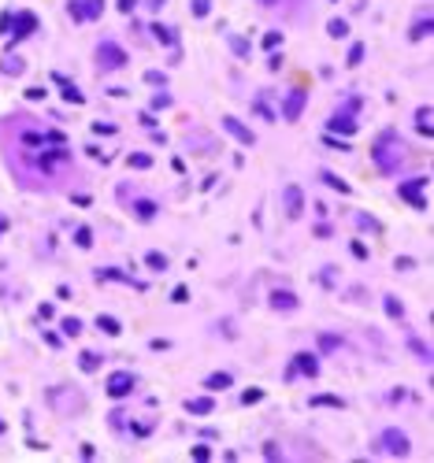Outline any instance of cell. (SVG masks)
Masks as SVG:
<instances>
[{"mask_svg": "<svg viewBox=\"0 0 434 463\" xmlns=\"http://www.w3.org/2000/svg\"><path fill=\"white\" fill-rule=\"evenodd\" d=\"M263 49H278V45H282V34H278V30H271V34H263Z\"/></svg>", "mask_w": 434, "mask_h": 463, "instance_id": "cell-27", "label": "cell"}, {"mask_svg": "<svg viewBox=\"0 0 434 463\" xmlns=\"http://www.w3.org/2000/svg\"><path fill=\"white\" fill-rule=\"evenodd\" d=\"M427 34H430V19H420V23L412 26V34H408V37H412V41H423Z\"/></svg>", "mask_w": 434, "mask_h": 463, "instance_id": "cell-20", "label": "cell"}, {"mask_svg": "<svg viewBox=\"0 0 434 463\" xmlns=\"http://www.w3.org/2000/svg\"><path fill=\"white\" fill-rule=\"evenodd\" d=\"M319 345L327 348V352H334L338 345H342V337H334V334H323V337H319Z\"/></svg>", "mask_w": 434, "mask_h": 463, "instance_id": "cell-31", "label": "cell"}, {"mask_svg": "<svg viewBox=\"0 0 434 463\" xmlns=\"http://www.w3.org/2000/svg\"><path fill=\"white\" fill-rule=\"evenodd\" d=\"M67 8H71V15H74V19H78V23L86 19V15H82V0H71V4H67Z\"/></svg>", "mask_w": 434, "mask_h": 463, "instance_id": "cell-39", "label": "cell"}, {"mask_svg": "<svg viewBox=\"0 0 434 463\" xmlns=\"http://www.w3.org/2000/svg\"><path fill=\"white\" fill-rule=\"evenodd\" d=\"M327 34H330V37H349V23H345V19H330V23H327Z\"/></svg>", "mask_w": 434, "mask_h": 463, "instance_id": "cell-14", "label": "cell"}, {"mask_svg": "<svg viewBox=\"0 0 434 463\" xmlns=\"http://www.w3.org/2000/svg\"><path fill=\"white\" fill-rule=\"evenodd\" d=\"M134 211L141 215V219H152V215H156V204H152V200H137V204H134Z\"/></svg>", "mask_w": 434, "mask_h": 463, "instance_id": "cell-22", "label": "cell"}, {"mask_svg": "<svg viewBox=\"0 0 434 463\" xmlns=\"http://www.w3.org/2000/svg\"><path fill=\"white\" fill-rule=\"evenodd\" d=\"M0 434H4V419H0Z\"/></svg>", "mask_w": 434, "mask_h": 463, "instance_id": "cell-45", "label": "cell"}, {"mask_svg": "<svg viewBox=\"0 0 434 463\" xmlns=\"http://www.w3.org/2000/svg\"><path fill=\"white\" fill-rule=\"evenodd\" d=\"M263 396V389H245V396H241V404H256V400Z\"/></svg>", "mask_w": 434, "mask_h": 463, "instance_id": "cell-37", "label": "cell"}, {"mask_svg": "<svg viewBox=\"0 0 434 463\" xmlns=\"http://www.w3.org/2000/svg\"><path fill=\"white\" fill-rule=\"evenodd\" d=\"M234 382V374H226V370H215V374H208V389H226V385Z\"/></svg>", "mask_w": 434, "mask_h": 463, "instance_id": "cell-12", "label": "cell"}, {"mask_svg": "<svg viewBox=\"0 0 434 463\" xmlns=\"http://www.w3.org/2000/svg\"><path fill=\"white\" fill-rule=\"evenodd\" d=\"M345 59H349V67H356V63H360V59H364V45H353Z\"/></svg>", "mask_w": 434, "mask_h": 463, "instance_id": "cell-32", "label": "cell"}, {"mask_svg": "<svg viewBox=\"0 0 434 463\" xmlns=\"http://www.w3.org/2000/svg\"><path fill=\"white\" fill-rule=\"evenodd\" d=\"M167 104H171V97H167V93H160V97H152V107H156V112H163Z\"/></svg>", "mask_w": 434, "mask_h": 463, "instance_id": "cell-38", "label": "cell"}, {"mask_svg": "<svg viewBox=\"0 0 434 463\" xmlns=\"http://www.w3.org/2000/svg\"><path fill=\"white\" fill-rule=\"evenodd\" d=\"M152 34H156V37H160L163 45H171V41H175V34H171V30H167V26H160V23H152Z\"/></svg>", "mask_w": 434, "mask_h": 463, "instance_id": "cell-28", "label": "cell"}, {"mask_svg": "<svg viewBox=\"0 0 434 463\" xmlns=\"http://www.w3.org/2000/svg\"><path fill=\"white\" fill-rule=\"evenodd\" d=\"M319 178L330 185V189H338V193H349V182H342L338 174H330V171H319Z\"/></svg>", "mask_w": 434, "mask_h": 463, "instance_id": "cell-13", "label": "cell"}, {"mask_svg": "<svg viewBox=\"0 0 434 463\" xmlns=\"http://www.w3.org/2000/svg\"><path fill=\"white\" fill-rule=\"evenodd\" d=\"M330 130L353 137V134H356V119H349V115H334V119H330Z\"/></svg>", "mask_w": 434, "mask_h": 463, "instance_id": "cell-10", "label": "cell"}, {"mask_svg": "<svg viewBox=\"0 0 434 463\" xmlns=\"http://www.w3.org/2000/svg\"><path fill=\"white\" fill-rule=\"evenodd\" d=\"M64 97H67V100H71V104H82V93H78V89H74V85H71V82H67V85H64Z\"/></svg>", "mask_w": 434, "mask_h": 463, "instance_id": "cell-34", "label": "cell"}, {"mask_svg": "<svg viewBox=\"0 0 434 463\" xmlns=\"http://www.w3.org/2000/svg\"><path fill=\"white\" fill-rule=\"evenodd\" d=\"M97 326H100V330H104V334H112V337H115V334H119V322H115V319H112V315H100V319H97Z\"/></svg>", "mask_w": 434, "mask_h": 463, "instance_id": "cell-23", "label": "cell"}, {"mask_svg": "<svg viewBox=\"0 0 434 463\" xmlns=\"http://www.w3.org/2000/svg\"><path fill=\"white\" fill-rule=\"evenodd\" d=\"M74 241H78L82 249H89V245H93V234H89L86 226H78V230H74Z\"/></svg>", "mask_w": 434, "mask_h": 463, "instance_id": "cell-30", "label": "cell"}, {"mask_svg": "<svg viewBox=\"0 0 434 463\" xmlns=\"http://www.w3.org/2000/svg\"><path fill=\"white\" fill-rule=\"evenodd\" d=\"M130 167L145 171V167H152V156H145V152H134V156H130Z\"/></svg>", "mask_w": 434, "mask_h": 463, "instance_id": "cell-26", "label": "cell"}, {"mask_svg": "<svg viewBox=\"0 0 434 463\" xmlns=\"http://www.w3.org/2000/svg\"><path fill=\"white\" fill-rule=\"evenodd\" d=\"M0 230H4V223H0Z\"/></svg>", "mask_w": 434, "mask_h": 463, "instance_id": "cell-47", "label": "cell"}, {"mask_svg": "<svg viewBox=\"0 0 434 463\" xmlns=\"http://www.w3.org/2000/svg\"><path fill=\"white\" fill-rule=\"evenodd\" d=\"M97 59L104 67H122L127 63V52L119 49V45H112V41H100V49H97Z\"/></svg>", "mask_w": 434, "mask_h": 463, "instance_id": "cell-1", "label": "cell"}, {"mask_svg": "<svg viewBox=\"0 0 434 463\" xmlns=\"http://www.w3.org/2000/svg\"><path fill=\"white\" fill-rule=\"evenodd\" d=\"M208 456H212V452L204 449V445H197V449H193V459H208Z\"/></svg>", "mask_w": 434, "mask_h": 463, "instance_id": "cell-43", "label": "cell"}, {"mask_svg": "<svg viewBox=\"0 0 434 463\" xmlns=\"http://www.w3.org/2000/svg\"><path fill=\"white\" fill-rule=\"evenodd\" d=\"M312 404H316V408H319V404H323V408H345V400H342V396L323 393V396H312Z\"/></svg>", "mask_w": 434, "mask_h": 463, "instance_id": "cell-16", "label": "cell"}, {"mask_svg": "<svg viewBox=\"0 0 434 463\" xmlns=\"http://www.w3.org/2000/svg\"><path fill=\"white\" fill-rule=\"evenodd\" d=\"M137 8V0H119V11H134Z\"/></svg>", "mask_w": 434, "mask_h": 463, "instance_id": "cell-44", "label": "cell"}, {"mask_svg": "<svg viewBox=\"0 0 434 463\" xmlns=\"http://www.w3.org/2000/svg\"><path fill=\"white\" fill-rule=\"evenodd\" d=\"M78 363H82V370H97L100 367V356H97V352H82Z\"/></svg>", "mask_w": 434, "mask_h": 463, "instance_id": "cell-21", "label": "cell"}, {"mask_svg": "<svg viewBox=\"0 0 434 463\" xmlns=\"http://www.w3.org/2000/svg\"><path fill=\"white\" fill-rule=\"evenodd\" d=\"M190 8H193V15H197V19H204V15L212 11V0H193Z\"/></svg>", "mask_w": 434, "mask_h": 463, "instance_id": "cell-29", "label": "cell"}, {"mask_svg": "<svg viewBox=\"0 0 434 463\" xmlns=\"http://www.w3.org/2000/svg\"><path fill=\"white\" fill-rule=\"evenodd\" d=\"M301 208H304L301 185H290V189H286V215H290V219H301Z\"/></svg>", "mask_w": 434, "mask_h": 463, "instance_id": "cell-5", "label": "cell"}, {"mask_svg": "<svg viewBox=\"0 0 434 463\" xmlns=\"http://www.w3.org/2000/svg\"><path fill=\"white\" fill-rule=\"evenodd\" d=\"M145 263H149L152 271H163V267H167V259H163V252H149V256H145Z\"/></svg>", "mask_w": 434, "mask_h": 463, "instance_id": "cell-25", "label": "cell"}, {"mask_svg": "<svg viewBox=\"0 0 434 463\" xmlns=\"http://www.w3.org/2000/svg\"><path fill=\"white\" fill-rule=\"evenodd\" d=\"M93 130L104 134V137H115V126H112V122H93Z\"/></svg>", "mask_w": 434, "mask_h": 463, "instance_id": "cell-35", "label": "cell"}, {"mask_svg": "<svg viewBox=\"0 0 434 463\" xmlns=\"http://www.w3.org/2000/svg\"><path fill=\"white\" fill-rule=\"evenodd\" d=\"M271 307H275V312H293V307H297V297L286 293V289H275L271 293Z\"/></svg>", "mask_w": 434, "mask_h": 463, "instance_id": "cell-9", "label": "cell"}, {"mask_svg": "<svg viewBox=\"0 0 434 463\" xmlns=\"http://www.w3.org/2000/svg\"><path fill=\"white\" fill-rule=\"evenodd\" d=\"M34 26H37V15H34V11H23L19 23H15V37H11V45H19L26 34H34Z\"/></svg>", "mask_w": 434, "mask_h": 463, "instance_id": "cell-7", "label": "cell"}, {"mask_svg": "<svg viewBox=\"0 0 434 463\" xmlns=\"http://www.w3.org/2000/svg\"><path fill=\"white\" fill-rule=\"evenodd\" d=\"M353 256H356V259H367V249H364L360 241H353Z\"/></svg>", "mask_w": 434, "mask_h": 463, "instance_id": "cell-41", "label": "cell"}, {"mask_svg": "<svg viewBox=\"0 0 434 463\" xmlns=\"http://www.w3.org/2000/svg\"><path fill=\"white\" fill-rule=\"evenodd\" d=\"M64 334H82V319H64Z\"/></svg>", "mask_w": 434, "mask_h": 463, "instance_id": "cell-33", "label": "cell"}, {"mask_svg": "<svg viewBox=\"0 0 434 463\" xmlns=\"http://www.w3.org/2000/svg\"><path fill=\"white\" fill-rule=\"evenodd\" d=\"M423 185H427V178L405 182V185H401V196H405V200H412L416 208H423V204H427V200H423Z\"/></svg>", "mask_w": 434, "mask_h": 463, "instance_id": "cell-4", "label": "cell"}, {"mask_svg": "<svg viewBox=\"0 0 434 463\" xmlns=\"http://www.w3.org/2000/svg\"><path fill=\"white\" fill-rule=\"evenodd\" d=\"M234 52H238V56H249V45H245V37H234Z\"/></svg>", "mask_w": 434, "mask_h": 463, "instance_id": "cell-40", "label": "cell"}, {"mask_svg": "<svg viewBox=\"0 0 434 463\" xmlns=\"http://www.w3.org/2000/svg\"><path fill=\"white\" fill-rule=\"evenodd\" d=\"M100 11H104V0H86V4H82L86 19H100Z\"/></svg>", "mask_w": 434, "mask_h": 463, "instance_id": "cell-17", "label": "cell"}, {"mask_svg": "<svg viewBox=\"0 0 434 463\" xmlns=\"http://www.w3.org/2000/svg\"><path fill=\"white\" fill-rule=\"evenodd\" d=\"M223 126H226L230 134H234V137H238V141H241V145H256V134H253L249 126H245V122H241V119H234V115H226V119H223Z\"/></svg>", "mask_w": 434, "mask_h": 463, "instance_id": "cell-3", "label": "cell"}, {"mask_svg": "<svg viewBox=\"0 0 434 463\" xmlns=\"http://www.w3.org/2000/svg\"><path fill=\"white\" fill-rule=\"evenodd\" d=\"M4 71H8V74H19V71H23V63H19L15 56H8V59H4Z\"/></svg>", "mask_w": 434, "mask_h": 463, "instance_id": "cell-36", "label": "cell"}, {"mask_svg": "<svg viewBox=\"0 0 434 463\" xmlns=\"http://www.w3.org/2000/svg\"><path fill=\"white\" fill-rule=\"evenodd\" d=\"M260 4H275V0H260Z\"/></svg>", "mask_w": 434, "mask_h": 463, "instance_id": "cell-46", "label": "cell"}, {"mask_svg": "<svg viewBox=\"0 0 434 463\" xmlns=\"http://www.w3.org/2000/svg\"><path fill=\"white\" fill-rule=\"evenodd\" d=\"M382 304H386V312H390V319H401V315H405V304H401L397 297H386Z\"/></svg>", "mask_w": 434, "mask_h": 463, "instance_id": "cell-19", "label": "cell"}, {"mask_svg": "<svg viewBox=\"0 0 434 463\" xmlns=\"http://www.w3.org/2000/svg\"><path fill=\"white\" fill-rule=\"evenodd\" d=\"M215 404H212V396H200V400H185V411L190 415H208Z\"/></svg>", "mask_w": 434, "mask_h": 463, "instance_id": "cell-11", "label": "cell"}, {"mask_svg": "<svg viewBox=\"0 0 434 463\" xmlns=\"http://www.w3.org/2000/svg\"><path fill=\"white\" fill-rule=\"evenodd\" d=\"M382 445H386V449H390L394 456H408V449H412V445H408V437L401 434V430H394V426L382 434Z\"/></svg>", "mask_w": 434, "mask_h": 463, "instance_id": "cell-2", "label": "cell"}, {"mask_svg": "<svg viewBox=\"0 0 434 463\" xmlns=\"http://www.w3.org/2000/svg\"><path fill=\"white\" fill-rule=\"evenodd\" d=\"M56 160H67V156H64V152H45V156H41V171H52Z\"/></svg>", "mask_w": 434, "mask_h": 463, "instance_id": "cell-24", "label": "cell"}, {"mask_svg": "<svg viewBox=\"0 0 434 463\" xmlns=\"http://www.w3.org/2000/svg\"><path fill=\"white\" fill-rule=\"evenodd\" d=\"M293 370H301V374L316 378V374H319V360L312 356V352H301V356H293Z\"/></svg>", "mask_w": 434, "mask_h": 463, "instance_id": "cell-8", "label": "cell"}, {"mask_svg": "<svg viewBox=\"0 0 434 463\" xmlns=\"http://www.w3.org/2000/svg\"><path fill=\"white\" fill-rule=\"evenodd\" d=\"M301 104H304V97H301V93H293V97L286 100V119H297L301 115Z\"/></svg>", "mask_w": 434, "mask_h": 463, "instance_id": "cell-18", "label": "cell"}, {"mask_svg": "<svg viewBox=\"0 0 434 463\" xmlns=\"http://www.w3.org/2000/svg\"><path fill=\"white\" fill-rule=\"evenodd\" d=\"M416 126H420L423 137H430V107H420V112H416Z\"/></svg>", "mask_w": 434, "mask_h": 463, "instance_id": "cell-15", "label": "cell"}, {"mask_svg": "<svg viewBox=\"0 0 434 463\" xmlns=\"http://www.w3.org/2000/svg\"><path fill=\"white\" fill-rule=\"evenodd\" d=\"M145 78H149L152 85H163V82H167V78H163V74H160V71H152V74H145Z\"/></svg>", "mask_w": 434, "mask_h": 463, "instance_id": "cell-42", "label": "cell"}, {"mask_svg": "<svg viewBox=\"0 0 434 463\" xmlns=\"http://www.w3.org/2000/svg\"><path fill=\"white\" fill-rule=\"evenodd\" d=\"M134 389V374H112L108 378V396H127Z\"/></svg>", "mask_w": 434, "mask_h": 463, "instance_id": "cell-6", "label": "cell"}]
</instances>
